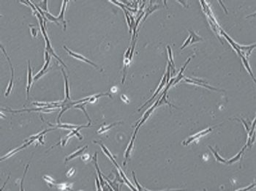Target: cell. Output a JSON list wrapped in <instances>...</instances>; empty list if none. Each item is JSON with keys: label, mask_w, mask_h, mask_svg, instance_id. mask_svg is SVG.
Returning <instances> with one entry per match:
<instances>
[{"label": "cell", "mask_w": 256, "mask_h": 191, "mask_svg": "<svg viewBox=\"0 0 256 191\" xmlns=\"http://www.w3.org/2000/svg\"><path fill=\"white\" fill-rule=\"evenodd\" d=\"M165 83H166V73H165V75H164L163 78H162V81H161L160 84H159V87H158V89H157V90H156V92H155V94H153V96H152V98H151V99H150V100H148V101H147V102H146V103H145V104H144V105H143V106H142V107H141V108H140V109H139V110H138V111H140V110H141V109H143V108H144V107H145V106H146V105H147V104H148V103H151V102H152V100H154V99H155V97H156V96H157V94H158V93H159V92H160V90H161V89H162V87H164V86H165Z\"/></svg>", "instance_id": "cell-11"}, {"label": "cell", "mask_w": 256, "mask_h": 191, "mask_svg": "<svg viewBox=\"0 0 256 191\" xmlns=\"http://www.w3.org/2000/svg\"><path fill=\"white\" fill-rule=\"evenodd\" d=\"M241 58H242V62H243L244 65H245V67H246V69L247 70V71H248V72H249L250 75L251 76H252V79L254 80V81H255V77H254L253 74H252V70H251L250 67V65H249V63H248V62H247V59L245 58V57H244L243 55L241 56Z\"/></svg>", "instance_id": "cell-24"}, {"label": "cell", "mask_w": 256, "mask_h": 191, "mask_svg": "<svg viewBox=\"0 0 256 191\" xmlns=\"http://www.w3.org/2000/svg\"><path fill=\"white\" fill-rule=\"evenodd\" d=\"M94 143H98L99 145H100V147H101V149H102V150L103 151V152H105V154H106V156H108V158L109 159L111 160L112 161V162L113 163H114V165H116V167L117 168H119V165H118L117 163H116V160H115V159H114V158H113V155H112V154L110 152H109L108 150V149L106 147V146H104V145L103 144V143H100V142H97V141H94Z\"/></svg>", "instance_id": "cell-13"}, {"label": "cell", "mask_w": 256, "mask_h": 191, "mask_svg": "<svg viewBox=\"0 0 256 191\" xmlns=\"http://www.w3.org/2000/svg\"><path fill=\"white\" fill-rule=\"evenodd\" d=\"M213 128H214V127H209V128L206 129V130H203V131L200 132V133H197V134L194 135V136H190V137L189 138L187 139V141H183L182 144L184 145V146H187V145H188L189 143H191L192 141H195V139L199 138H201V136H205V135H206L207 133H209V132H211V130H213Z\"/></svg>", "instance_id": "cell-6"}, {"label": "cell", "mask_w": 256, "mask_h": 191, "mask_svg": "<svg viewBox=\"0 0 256 191\" xmlns=\"http://www.w3.org/2000/svg\"><path fill=\"white\" fill-rule=\"evenodd\" d=\"M35 141V140H31V141H29V142H27V143H24V144L23 145V146H21V147H19V148H18V149H14V150H13V151H11V152H9V153H7V155H4V157H2V158H1V160L2 161V160H4V159H7V158H10V156H12V155H14L15 153H16V152H19V151L20 150H21L22 149H23V148H25V147H26V146H29V145H30L31 143H33V142Z\"/></svg>", "instance_id": "cell-12"}, {"label": "cell", "mask_w": 256, "mask_h": 191, "mask_svg": "<svg viewBox=\"0 0 256 191\" xmlns=\"http://www.w3.org/2000/svg\"><path fill=\"white\" fill-rule=\"evenodd\" d=\"M121 99H122V101L125 102V103H129V99L125 94H121Z\"/></svg>", "instance_id": "cell-35"}, {"label": "cell", "mask_w": 256, "mask_h": 191, "mask_svg": "<svg viewBox=\"0 0 256 191\" xmlns=\"http://www.w3.org/2000/svg\"><path fill=\"white\" fill-rule=\"evenodd\" d=\"M87 103H88V101L84 102V103H79V104H78V105H75L74 108H75V109H81V110H82L83 111H84V114H85V116H87V119H88L89 122H91V119H90V118H89V116L88 114H87V111H86L85 108H84V106H85L87 104Z\"/></svg>", "instance_id": "cell-21"}, {"label": "cell", "mask_w": 256, "mask_h": 191, "mask_svg": "<svg viewBox=\"0 0 256 191\" xmlns=\"http://www.w3.org/2000/svg\"><path fill=\"white\" fill-rule=\"evenodd\" d=\"M184 81H185L186 82H187V83H190V84H196V85H198V86H201V87H206V88L209 89L215 90V91H219V90H217V89L214 88V87H209V86L206 85V84H202V83L197 82V81H193V80H190V79H187V78H184Z\"/></svg>", "instance_id": "cell-22"}, {"label": "cell", "mask_w": 256, "mask_h": 191, "mask_svg": "<svg viewBox=\"0 0 256 191\" xmlns=\"http://www.w3.org/2000/svg\"><path fill=\"white\" fill-rule=\"evenodd\" d=\"M43 179L45 180V181H46V182L48 183V184L49 185L51 186V187H52V186L54 185V184H56V181H55V180H54V179L52 178V177H49V176L45 175L43 177Z\"/></svg>", "instance_id": "cell-28"}, {"label": "cell", "mask_w": 256, "mask_h": 191, "mask_svg": "<svg viewBox=\"0 0 256 191\" xmlns=\"http://www.w3.org/2000/svg\"><path fill=\"white\" fill-rule=\"evenodd\" d=\"M47 2H48V1H43V4L40 5V9L43 10V12H48V9H47Z\"/></svg>", "instance_id": "cell-32"}, {"label": "cell", "mask_w": 256, "mask_h": 191, "mask_svg": "<svg viewBox=\"0 0 256 191\" xmlns=\"http://www.w3.org/2000/svg\"><path fill=\"white\" fill-rule=\"evenodd\" d=\"M102 96H108V97H111V98H112L111 94H109L108 92H107V93H102V94H94V95H93V96H90V98H89V100L88 103H95V102L97 101V99H98L100 97H102Z\"/></svg>", "instance_id": "cell-18"}, {"label": "cell", "mask_w": 256, "mask_h": 191, "mask_svg": "<svg viewBox=\"0 0 256 191\" xmlns=\"http://www.w3.org/2000/svg\"><path fill=\"white\" fill-rule=\"evenodd\" d=\"M75 172H76V170H75V168H74V167H72L71 168H69V170H68L66 172V176L67 177H72V176L74 175V174H75Z\"/></svg>", "instance_id": "cell-29"}, {"label": "cell", "mask_w": 256, "mask_h": 191, "mask_svg": "<svg viewBox=\"0 0 256 191\" xmlns=\"http://www.w3.org/2000/svg\"><path fill=\"white\" fill-rule=\"evenodd\" d=\"M138 130V129L135 128V130L134 135H133V138H132L131 141H130V143H129V145H128V148H127V149H126V152H125V161H124V163H123V164H124V165H126L127 162H128V160L129 156H130V152H131L132 149H133V143H134V141H135V136H136V134H137Z\"/></svg>", "instance_id": "cell-9"}, {"label": "cell", "mask_w": 256, "mask_h": 191, "mask_svg": "<svg viewBox=\"0 0 256 191\" xmlns=\"http://www.w3.org/2000/svg\"><path fill=\"white\" fill-rule=\"evenodd\" d=\"M160 100V99H159V100H157V101L155 102V104H154L153 106H152V108H149V109H148V110L146 111V112H145V114H143V117H142V119H140V122H139V124H138V126L136 127V128L139 129V127L141 126L142 124H143V122H144L145 121H146V119H147L148 118H149V116H150L151 114H152V112H153V111L155 110V108H157L158 106V103H159Z\"/></svg>", "instance_id": "cell-7"}, {"label": "cell", "mask_w": 256, "mask_h": 191, "mask_svg": "<svg viewBox=\"0 0 256 191\" xmlns=\"http://www.w3.org/2000/svg\"><path fill=\"white\" fill-rule=\"evenodd\" d=\"M167 49H168V58H169V60H170L169 62L171 63V65L173 66L172 67L173 69H174V66H175V65H174V58H173L172 50H171V47H170L169 45H168V46H167Z\"/></svg>", "instance_id": "cell-27"}, {"label": "cell", "mask_w": 256, "mask_h": 191, "mask_svg": "<svg viewBox=\"0 0 256 191\" xmlns=\"http://www.w3.org/2000/svg\"><path fill=\"white\" fill-rule=\"evenodd\" d=\"M90 125H91V122H89V125H81V126H78V127H76V128L73 129V130H71V133H69V134H68L67 136H66L64 138L62 139V140H61V141L60 142V143H57L56 146H57L58 144H60V143H61L62 146H65V145L67 144V143L68 140H69V138H70L71 137H72V136H74L75 135V136H77L78 137V138L80 139V140H81V139H83V136H81V135H80L79 133H78V131H79L82 128H85V127H89L90 126Z\"/></svg>", "instance_id": "cell-2"}, {"label": "cell", "mask_w": 256, "mask_h": 191, "mask_svg": "<svg viewBox=\"0 0 256 191\" xmlns=\"http://www.w3.org/2000/svg\"><path fill=\"white\" fill-rule=\"evenodd\" d=\"M87 147H88V146H84V147L81 148V149H78V150H77L76 152H73V153H72V154H71V155H69V156L67 157V158H65V163L67 162V161H69V160H70L73 159V158H76V157L79 156V155H81V154L83 153V152H84V151L85 150L86 148H87Z\"/></svg>", "instance_id": "cell-17"}, {"label": "cell", "mask_w": 256, "mask_h": 191, "mask_svg": "<svg viewBox=\"0 0 256 191\" xmlns=\"http://www.w3.org/2000/svg\"><path fill=\"white\" fill-rule=\"evenodd\" d=\"M45 64H44L43 67L42 69L36 74L35 77L33 78V81H36L37 80H38L39 78H40V77H42L43 75H45L48 70H49V64H50V60H51V55H50L48 51H45Z\"/></svg>", "instance_id": "cell-3"}, {"label": "cell", "mask_w": 256, "mask_h": 191, "mask_svg": "<svg viewBox=\"0 0 256 191\" xmlns=\"http://www.w3.org/2000/svg\"><path fill=\"white\" fill-rule=\"evenodd\" d=\"M67 4V1H66V0L63 1L62 7V9H61V11H60V16H59L58 17H56V19H57V21L58 22L59 24H60V22H62V24L64 25V29H65H65H66V26H67L66 21H65V10H66Z\"/></svg>", "instance_id": "cell-10"}, {"label": "cell", "mask_w": 256, "mask_h": 191, "mask_svg": "<svg viewBox=\"0 0 256 191\" xmlns=\"http://www.w3.org/2000/svg\"><path fill=\"white\" fill-rule=\"evenodd\" d=\"M1 51H3V53H4V56H5L6 58H7V61H8L9 64H10V69H11V72H12L11 80H10V83H9L8 86H7V89H6L5 93H4V95H5L6 97H7V96L9 95V94H10V92L12 91V89H13V79H14V70H13V65H12V64H11V61H10V57H8V55H7V53H6L5 50L4 49V48H3L2 45H1Z\"/></svg>", "instance_id": "cell-4"}, {"label": "cell", "mask_w": 256, "mask_h": 191, "mask_svg": "<svg viewBox=\"0 0 256 191\" xmlns=\"http://www.w3.org/2000/svg\"><path fill=\"white\" fill-rule=\"evenodd\" d=\"M246 147H247V145H245V146L243 147V149H242V150H241L240 152H239V153H238L237 155H236V156L234 157V158H231V159L229 160L228 161H226V164H233V163H234L237 162L238 160H239V159H240V158L242 157V154H243L244 151H245V148Z\"/></svg>", "instance_id": "cell-19"}, {"label": "cell", "mask_w": 256, "mask_h": 191, "mask_svg": "<svg viewBox=\"0 0 256 191\" xmlns=\"http://www.w3.org/2000/svg\"><path fill=\"white\" fill-rule=\"evenodd\" d=\"M255 186V184H253L252 185H250L249 187H245V188H242V189H240V190H250V189H252V187H254Z\"/></svg>", "instance_id": "cell-39"}, {"label": "cell", "mask_w": 256, "mask_h": 191, "mask_svg": "<svg viewBox=\"0 0 256 191\" xmlns=\"http://www.w3.org/2000/svg\"><path fill=\"white\" fill-rule=\"evenodd\" d=\"M208 148H209L210 150H211V152H212V153H213V155H214V158H216V160L218 161V162H220V163H226V160L223 159V158H221V157H220V155H218V153H217V151H215V150H214V149H213V148L211 147V146H208Z\"/></svg>", "instance_id": "cell-23"}, {"label": "cell", "mask_w": 256, "mask_h": 191, "mask_svg": "<svg viewBox=\"0 0 256 191\" xmlns=\"http://www.w3.org/2000/svg\"><path fill=\"white\" fill-rule=\"evenodd\" d=\"M29 27H30V31H31V35L33 38H35L38 35V30L36 29V28L35 26H33V25H29Z\"/></svg>", "instance_id": "cell-30"}, {"label": "cell", "mask_w": 256, "mask_h": 191, "mask_svg": "<svg viewBox=\"0 0 256 191\" xmlns=\"http://www.w3.org/2000/svg\"><path fill=\"white\" fill-rule=\"evenodd\" d=\"M189 32H190V35H192V39H191V41H190V44H191L192 45V44L195 43L199 42V41H203L202 38H201V37L198 36V35H196V34L195 33V32H193V31H191V30H189Z\"/></svg>", "instance_id": "cell-26"}, {"label": "cell", "mask_w": 256, "mask_h": 191, "mask_svg": "<svg viewBox=\"0 0 256 191\" xmlns=\"http://www.w3.org/2000/svg\"><path fill=\"white\" fill-rule=\"evenodd\" d=\"M100 182H99L98 178H96V186H97V190H103V188L102 187H100Z\"/></svg>", "instance_id": "cell-37"}, {"label": "cell", "mask_w": 256, "mask_h": 191, "mask_svg": "<svg viewBox=\"0 0 256 191\" xmlns=\"http://www.w3.org/2000/svg\"><path fill=\"white\" fill-rule=\"evenodd\" d=\"M63 48H64L67 51V53L69 54V55L72 56V57H73L74 58L78 59V60H81V61L84 62H87V63L89 64V65H92V66L95 67L97 68V69H100V67H99L97 66V65H96V64H94V62H92L90 61V60H89L88 59H87V58H86V57H83V56L81 55V54H76V53L72 52V51H70V50L68 49V48H67V47L65 46V45H64V46H63Z\"/></svg>", "instance_id": "cell-5"}, {"label": "cell", "mask_w": 256, "mask_h": 191, "mask_svg": "<svg viewBox=\"0 0 256 191\" xmlns=\"http://www.w3.org/2000/svg\"><path fill=\"white\" fill-rule=\"evenodd\" d=\"M48 125L51 127H55V128H64V129H69V130L75 129L78 127V125H67V124H65V125H61V124H59V125H52V124L48 123Z\"/></svg>", "instance_id": "cell-20"}, {"label": "cell", "mask_w": 256, "mask_h": 191, "mask_svg": "<svg viewBox=\"0 0 256 191\" xmlns=\"http://www.w3.org/2000/svg\"><path fill=\"white\" fill-rule=\"evenodd\" d=\"M43 21H40V25L41 31H42V33H43V35L44 39H45V51H48V52L50 54V55L54 56V57H55L57 60H59V62H60V63L62 64V65H64V67H67L66 65H65V63L63 62L62 61L61 59H60V57H58V56H57V54H56L55 52L54 51V49H53V48L51 47V43H50L49 38H48V35H47L46 32H45V28L44 27V25L43 24Z\"/></svg>", "instance_id": "cell-1"}, {"label": "cell", "mask_w": 256, "mask_h": 191, "mask_svg": "<svg viewBox=\"0 0 256 191\" xmlns=\"http://www.w3.org/2000/svg\"><path fill=\"white\" fill-rule=\"evenodd\" d=\"M122 122H115V123L111 124V125H108V126H106V125H105V126H102L101 127H100V130H98V132H97V133H104V132L108 131V130H109L111 128H112V127L116 126V125H119V124H122Z\"/></svg>", "instance_id": "cell-25"}, {"label": "cell", "mask_w": 256, "mask_h": 191, "mask_svg": "<svg viewBox=\"0 0 256 191\" xmlns=\"http://www.w3.org/2000/svg\"><path fill=\"white\" fill-rule=\"evenodd\" d=\"M191 39H192V35H190V36L188 37V38H187V40H186L185 41H184V43H183V45H182V46L181 47V50H183L184 49V48H185L186 46H187V45H188L189 44H190V41H191Z\"/></svg>", "instance_id": "cell-31"}, {"label": "cell", "mask_w": 256, "mask_h": 191, "mask_svg": "<svg viewBox=\"0 0 256 191\" xmlns=\"http://www.w3.org/2000/svg\"><path fill=\"white\" fill-rule=\"evenodd\" d=\"M240 120H241V121H242V123H243V125H245V128H246V130H247V133H248V132H249V130H249V127H248V125H247V122H245V120H244V119H242V118H241V119H240Z\"/></svg>", "instance_id": "cell-38"}, {"label": "cell", "mask_w": 256, "mask_h": 191, "mask_svg": "<svg viewBox=\"0 0 256 191\" xmlns=\"http://www.w3.org/2000/svg\"><path fill=\"white\" fill-rule=\"evenodd\" d=\"M90 158V156L89 154H86V155H83L82 157H81V160L84 161H87L89 160V159Z\"/></svg>", "instance_id": "cell-36"}, {"label": "cell", "mask_w": 256, "mask_h": 191, "mask_svg": "<svg viewBox=\"0 0 256 191\" xmlns=\"http://www.w3.org/2000/svg\"><path fill=\"white\" fill-rule=\"evenodd\" d=\"M190 60H191V58H189L188 60H187V62H186L185 64H184V66L182 67V68L181 69V70H180V72H179V73L178 74V75H177V78H175V80H174V82H173V86H174V85H176V84H177V83L179 82V81H180V80L181 79H182V78H184V75H182L183 74V72H184V69H185V67H187V65H188V63L190 62Z\"/></svg>", "instance_id": "cell-15"}, {"label": "cell", "mask_w": 256, "mask_h": 191, "mask_svg": "<svg viewBox=\"0 0 256 191\" xmlns=\"http://www.w3.org/2000/svg\"><path fill=\"white\" fill-rule=\"evenodd\" d=\"M33 78H32V70L31 67L30 61H28V75H27V86H26V96H27V100L29 99V89L32 86Z\"/></svg>", "instance_id": "cell-8"}, {"label": "cell", "mask_w": 256, "mask_h": 191, "mask_svg": "<svg viewBox=\"0 0 256 191\" xmlns=\"http://www.w3.org/2000/svg\"><path fill=\"white\" fill-rule=\"evenodd\" d=\"M133 180H134L135 182L136 185H137V187H138V190H143V189L141 187H140V185L138 184V182L137 180H136V179H135V173H134V171H133Z\"/></svg>", "instance_id": "cell-33"}, {"label": "cell", "mask_w": 256, "mask_h": 191, "mask_svg": "<svg viewBox=\"0 0 256 191\" xmlns=\"http://www.w3.org/2000/svg\"><path fill=\"white\" fill-rule=\"evenodd\" d=\"M93 160L94 161V165H95V168L97 171V174H98L99 179H100V184H101L102 188H103V187H104V182H103V178H102V174H101V173H100V168H99L98 165H97V152H95V154H94V156L93 157Z\"/></svg>", "instance_id": "cell-16"}, {"label": "cell", "mask_w": 256, "mask_h": 191, "mask_svg": "<svg viewBox=\"0 0 256 191\" xmlns=\"http://www.w3.org/2000/svg\"><path fill=\"white\" fill-rule=\"evenodd\" d=\"M29 164H28V165H26V168H25V171H24V174H23V179H22V180H21V190H23V179H24L25 175H26V171H27V168H28V167H29Z\"/></svg>", "instance_id": "cell-34"}, {"label": "cell", "mask_w": 256, "mask_h": 191, "mask_svg": "<svg viewBox=\"0 0 256 191\" xmlns=\"http://www.w3.org/2000/svg\"><path fill=\"white\" fill-rule=\"evenodd\" d=\"M62 71L63 75H64L65 78V99L66 100H70V97H69V85H68V81H67V75H66V72H65L64 69H62Z\"/></svg>", "instance_id": "cell-14"}]
</instances>
